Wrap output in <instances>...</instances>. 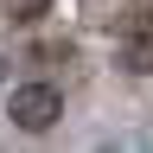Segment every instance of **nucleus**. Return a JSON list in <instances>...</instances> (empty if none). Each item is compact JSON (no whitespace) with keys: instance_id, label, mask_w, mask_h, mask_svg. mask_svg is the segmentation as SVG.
Here are the masks:
<instances>
[{"instance_id":"obj_2","label":"nucleus","mask_w":153,"mask_h":153,"mask_svg":"<svg viewBox=\"0 0 153 153\" xmlns=\"http://www.w3.org/2000/svg\"><path fill=\"white\" fill-rule=\"evenodd\" d=\"M121 64L128 70H153V7H134L121 26Z\"/></svg>"},{"instance_id":"obj_3","label":"nucleus","mask_w":153,"mask_h":153,"mask_svg":"<svg viewBox=\"0 0 153 153\" xmlns=\"http://www.w3.org/2000/svg\"><path fill=\"white\" fill-rule=\"evenodd\" d=\"M51 13V0H7V19L13 26H32V19H45Z\"/></svg>"},{"instance_id":"obj_1","label":"nucleus","mask_w":153,"mask_h":153,"mask_svg":"<svg viewBox=\"0 0 153 153\" xmlns=\"http://www.w3.org/2000/svg\"><path fill=\"white\" fill-rule=\"evenodd\" d=\"M57 115H64V96H57L51 83H26V89H13V128L45 134Z\"/></svg>"}]
</instances>
